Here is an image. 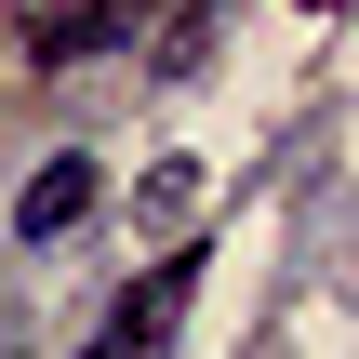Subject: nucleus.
<instances>
[{"label": "nucleus", "mask_w": 359, "mask_h": 359, "mask_svg": "<svg viewBox=\"0 0 359 359\" xmlns=\"http://www.w3.org/2000/svg\"><path fill=\"white\" fill-rule=\"evenodd\" d=\"M93 200H107V173H93L80 147H53V160L13 187V240H80V226H93Z\"/></svg>", "instance_id": "1"}, {"label": "nucleus", "mask_w": 359, "mask_h": 359, "mask_svg": "<svg viewBox=\"0 0 359 359\" xmlns=\"http://www.w3.org/2000/svg\"><path fill=\"white\" fill-rule=\"evenodd\" d=\"M187 293H200V253H160L120 306H107V346H133V359H160L173 346V320H187Z\"/></svg>", "instance_id": "2"}, {"label": "nucleus", "mask_w": 359, "mask_h": 359, "mask_svg": "<svg viewBox=\"0 0 359 359\" xmlns=\"http://www.w3.org/2000/svg\"><path fill=\"white\" fill-rule=\"evenodd\" d=\"M133 27H147V13H133V0H107V13H67V27H27V53H40V67H80V53H120Z\"/></svg>", "instance_id": "3"}, {"label": "nucleus", "mask_w": 359, "mask_h": 359, "mask_svg": "<svg viewBox=\"0 0 359 359\" xmlns=\"http://www.w3.org/2000/svg\"><path fill=\"white\" fill-rule=\"evenodd\" d=\"M93 359H133V346H93Z\"/></svg>", "instance_id": "4"}]
</instances>
